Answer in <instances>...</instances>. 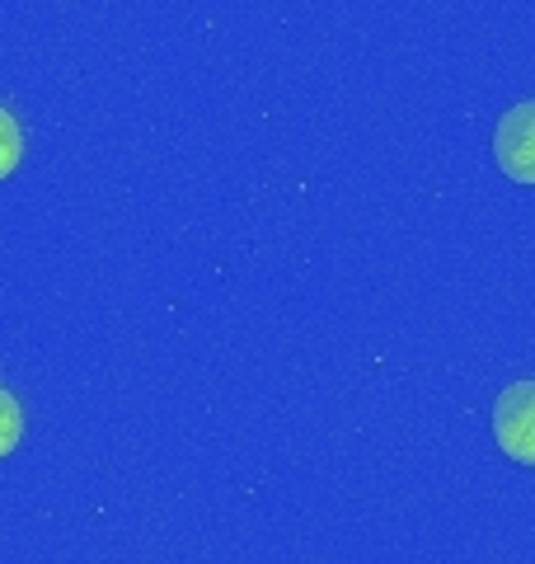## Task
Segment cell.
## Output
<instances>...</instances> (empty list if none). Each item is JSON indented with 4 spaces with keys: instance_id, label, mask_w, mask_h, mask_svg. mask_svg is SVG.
I'll use <instances>...</instances> for the list:
<instances>
[{
    "instance_id": "1",
    "label": "cell",
    "mask_w": 535,
    "mask_h": 564,
    "mask_svg": "<svg viewBox=\"0 0 535 564\" xmlns=\"http://www.w3.org/2000/svg\"><path fill=\"white\" fill-rule=\"evenodd\" d=\"M493 443L507 462L535 470V381H512L493 400Z\"/></svg>"
},
{
    "instance_id": "2",
    "label": "cell",
    "mask_w": 535,
    "mask_h": 564,
    "mask_svg": "<svg viewBox=\"0 0 535 564\" xmlns=\"http://www.w3.org/2000/svg\"><path fill=\"white\" fill-rule=\"evenodd\" d=\"M493 161L516 184L535 188V99H522L498 118L493 128Z\"/></svg>"
},
{
    "instance_id": "3",
    "label": "cell",
    "mask_w": 535,
    "mask_h": 564,
    "mask_svg": "<svg viewBox=\"0 0 535 564\" xmlns=\"http://www.w3.org/2000/svg\"><path fill=\"white\" fill-rule=\"evenodd\" d=\"M20 161H24V128L14 113L0 109V180H10Z\"/></svg>"
},
{
    "instance_id": "4",
    "label": "cell",
    "mask_w": 535,
    "mask_h": 564,
    "mask_svg": "<svg viewBox=\"0 0 535 564\" xmlns=\"http://www.w3.org/2000/svg\"><path fill=\"white\" fill-rule=\"evenodd\" d=\"M20 443H24V410H20V400L0 386V462Z\"/></svg>"
}]
</instances>
